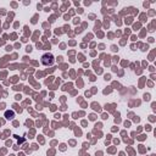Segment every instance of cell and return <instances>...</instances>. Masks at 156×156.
<instances>
[{
    "label": "cell",
    "instance_id": "obj_2",
    "mask_svg": "<svg viewBox=\"0 0 156 156\" xmlns=\"http://www.w3.org/2000/svg\"><path fill=\"white\" fill-rule=\"evenodd\" d=\"M5 116H6L7 118H10V117L13 116V112H12V111H6V112H5Z\"/></svg>",
    "mask_w": 156,
    "mask_h": 156
},
{
    "label": "cell",
    "instance_id": "obj_1",
    "mask_svg": "<svg viewBox=\"0 0 156 156\" xmlns=\"http://www.w3.org/2000/svg\"><path fill=\"white\" fill-rule=\"evenodd\" d=\"M41 63L45 66H50L54 63V56L51 54H45L41 56Z\"/></svg>",
    "mask_w": 156,
    "mask_h": 156
}]
</instances>
